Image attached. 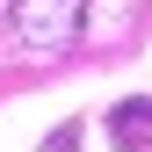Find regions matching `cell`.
Returning a JSON list of instances; mask_svg holds the SVG:
<instances>
[{"label":"cell","instance_id":"cell-1","mask_svg":"<svg viewBox=\"0 0 152 152\" xmlns=\"http://www.w3.org/2000/svg\"><path fill=\"white\" fill-rule=\"evenodd\" d=\"M80 15L87 0H15V36L29 51H65L80 36Z\"/></svg>","mask_w":152,"mask_h":152},{"label":"cell","instance_id":"cell-2","mask_svg":"<svg viewBox=\"0 0 152 152\" xmlns=\"http://www.w3.org/2000/svg\"><path fill=\"white\" fill-rule=\"evenodd\" d=\"M109 138L123 152H152V102H116L109 109Z\"/></svg>","mask_w":152,"mask_h":152}]
</instances>
